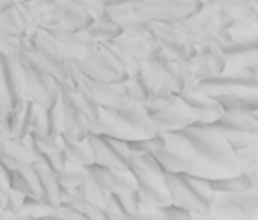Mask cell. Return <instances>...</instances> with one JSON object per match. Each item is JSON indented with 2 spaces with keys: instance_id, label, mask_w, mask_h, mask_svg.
<instances>
[{
  "instance_id": "1",
  "label": "cell",
  "mask_w": 258,
  "mask_h": 220,
  "mask_svg": "<svg viewBox=\"0 0 258 220\" xmlns=\"http://www.w3.org/2000/svg\"><path fill=\"white\" fill-rule=\"evenodd\" d=\"M191 147L208 161L214 166L222 168L228 174H238L240 172V161L234 153V147L226 141V137L212 125V123H191L183 129H179Z\"/></svg>"
},
{
  "instance_id": "2",
  "label": "cell",
  "mask_w": 258,
  "mask_h": 220,
  "mask_svg": "<svg viewBox=\"0 0 258 220\" xmlns=\"http://www.w3.org/2000/svg\"><path fill=\"white\" fill-rule=\"evenodd\" d=\"M129 170L135 176L141 204L151 208H163L171 204L169 192L163 180V170L151 153H137L129 161Z\"/></svg>"
},
{
  "instance_id": "3",
  "label": "cell",
  "mask_w": 258,
  "mask_h": 220,
  "mask_svg": "<svg viewBox=\"0 0 258 220\" xmlns=\"http://www.w3.org/2000/svg\"><path fill=\"white\" fill-rule=\"evenodd\" d=\"M18 63L24 81V101H34L42 107L54 105L58 101V81L46 69H42L26 50L18 52Z\"/></svg>"
},
{
  "instance_id": "4",
  "label": "cell",
  "mask_w": 258,
  "mask_h": 220,
  "mask_svg": "<svg viewBox=\"0 0 258 220\" xmlns=\"http://www.w3.org/2000/svg\"><path fill=\"white\" fill-rule=\"evenodd\" d=\"M87 143L91 147V153H93V161L99 163V166H105V168H119V170H125L129 168V161L133 155L127 141L123 139H117V137H109V135H95V133H89L87 135Z\"/></svg>"
},
{
  "instance_id": "5",
  "label": "cell",
  "mask_w": 258,
  "mask_h": 220,
  "mask_svg": "<svg viewBox=\"0 0 258 220\" xmlns=\"http://www.w3.org/2000/svg\"><path fill=\"white\" fill-rule=\"evenodd\" d=\"M163 180L169 192V200L171 204L185 208L191 216H208L210 206H206L189 188L185 174L183 172H163Z\"/></svg>"
},
{
  "instance_id": "6",
  "label": "cell",
  "mask_w": 258,
  "mask_h": 220,
  "mask_svg": "<svg viewBox=\"0 0 258 220\" xmlns=\"http://www.w3.org/2000/svg\"><path fill=\"white\" fill-rule=\"evenodd\" d=\"M149 117H151V123H153L155 131H179V129L198 121L196 113L181 101V97L171 107H167L163 111L149 113Z\"/></svg>"
},
{
  "instance_id": "7",
  "label": "cell",
  "mask_w": 258,
  "mask_h": 220,
  "mask_svg": "<svg viewBox=\"0 0 258 220\" xmlns=\"http://www.w3.org/2000/svg\"><path fill=\"white\" fill-rule=\"evenodd\" d=\"M117 44L125 46L131 54H135L139 61H147L153 54L161 52V44L157 42L155 34L151 32V28H143V30H125L119 38H115Z\"/></svg>"
},
{
  "instance_id": "8",
  "label": "cell",
  "mask_w": 258,
  "mask_h": 220,
  "mask_svg": "<svg viewBox=\"0 0 258 220\" xmlns=\"http://www.w3.org/2000/svg\"><path fill=\"white\" fill-rule=\"evenodd\" d=\"M105 12L123 28V30H143L149 28L151 18L147 16L143 2H131V4H119V6H107Z\"/></svg>"
},
{
  "instance_id": "9",
  "label": "cell",
  "mask_w": 258,
  "mask_h": 220,
  "mask_svg": "<svg viewBox=\"0 0 258 220\" xmlns=\"http://www.w3.org/2000/svg\"><path fill=\"white\" fill-rule=\"evenodd\" d=\"M179 97L196 113V117H198L196 123H214L224 113L222 105L212 95H208V93H204L200 89H196V91H189L187 89V91L179 93Z\"/></svg>"
},
{
  "instance_id": "10",
  "label": "cell",
  "mask_w": 258,
  "mask_h": 220,
  "mask_svg": "<svg viewBox=\"0 0 258 220\" xmlns=\"http://www.w3.org/2000/svg\"><path fill=\"white\" fill-rule=\"evenodd\" d=\"M58 139H60L62 149L67 153V161L77 163V166L93 163V153H91V147L87 143V137L85 139H77V137H71L67 133H58Z\"/></svg>"
},
{
  "instance_id": "11",
  "label": "cell",
  "mask_w": 258,
  "mask_h": 220,
  "mask_svg": "<svg viewBox=\"0 0 258 220\" xmlns=\"http://www.w3.org/2000/svg\"><path fill=\"white\" fill-rule=\"evenodd\" d=\"M123 32H125V30H123L107 12L101 14V16H97V18L91 22V26L87 28V34H89L93 40H97V42H111V40L119 38Z\"/></svg>"
},
{
  "instance_id": "12",
  "label": "cell",
  "mask_w": 258,
  "mask_h": 220,
  "mask_svg": "<svg viewBox=\"0 0 258 220\" xmlns=\"http://www.w3.org/2000/svg\"><path fill=\"white\" fill-rule=\"evenodd\" d=\"M0 30L8 36H14L18 40L28 36V28H26V20L22 16V10L18 4L10 6L8 10H4L0 14Z\"/></svg>"
},
{
  "instance_id": "13",
  "label": "cell",
  "mask_w": 258,
  "mask_h": 220,
  "mask_svg": "<svg viewBox=\"0 0 258 220\" xmlns=\"http://www.w3.org/2000/svg\"><path fill=\"white\" fill-rule=\"evenodd\" d=\"M210 186L218 194H234V192H244L252 188V178L246 174H230L222 178L210 180Z\"/></svg>"
},
{
  "instance_id": "14",
  "label": "cell",
  "mask_w": 258,
  "mask_h": 220,
  "mask_svg": "<svg viewBox=\"0 0 258 220\" xmlns=\"http://www.w3.org/2000/svg\"><path fill=\"white\" fill-rule=\"evenodd\" d=\"M121 89H123V93L127 97H131V99H135L139 103H145L149 99V95H151V87H149V83H147V79H145V75L141 71L131 75V77H127L125 81H121Z\"/></svg>"
},
{
  "instance_id": "15",
  "label": "cell",
  "mask_w": 258,
  "mask_h": 220,
  "mask_svg": "<svg viewBox=\"0 0 258 220\" xmlns=\"http://www.w3.org/2000/svg\"><path fill=\"white\" fill-rule=\"evenodd\" d=\"M109 182H111V192H131L137 188L135 176L129 168H125V170L111 168L109 170Z\"/></svg>"
},
{
  "instance_id": "16",
  "label": "cell",
  "mask_w": 258,
  "mask_h": 220,
  "mask_svg": "<svg viewBox=\"0 0 258 220\" xmlns=\"http://www.w3.org/2000/svg\"><path fill=\"white\" fill-rule=\"evenodd\" d=\"M50 212H52V208L48 204H44L40 198L26 196L22 208L18 210V218H48Z\"/></svg>"
},
{
  "instance_id": "17",
  "label": "cell",
  "mask_w": 258,
  "mask_h": 220,
  "mask_svg": "<svg viewBox=\"0 0 258 220\" xmlns=\"http://www.w3.org/2000/svg\"><path fill=\"white\" fill-rule=\"evenodd\" d=\"M24 198H26V194H22V192L10 188V190H8V196H6V202H4V208L10 210V212H14V214L18 216V210L22 208Z\"/></svg>"
},
{
  "instance_id": "18",
  "label": "cell",
  "mask_w": 258,
  "mask_h": 220,
  "mask_svg": "<svg viewBox=\"0 0 258 220\" xmlns=\"http://www.w3.org/2000/svg\"><path fill=\"white\" fill-rule=\"evenodd\" d=\"M10 6H14V2H12V0H0V14H2L4 10H8Z\"/></svg>"
},
{
  "instance_id": "19",
  "label": "cell",
  "mask_w": 258,
  "mask_h": 220,
  "mask_svg": "<svg viewBox=\"0 0 258 220\" xmlns=\"http://www.w3.org/2000/svg\"><path fill=\"white\" fill-rule=\"evenodd\" d=\"M14 4H22V2H30V0H12Z\"/></svg>"
}]
</instances>
